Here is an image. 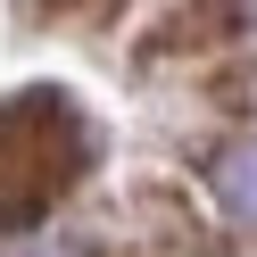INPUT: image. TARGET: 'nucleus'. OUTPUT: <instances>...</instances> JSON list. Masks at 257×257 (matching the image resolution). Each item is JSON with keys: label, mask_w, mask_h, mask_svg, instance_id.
Returning <instances> with one entry per match:
<instances>
[{"label": "nucleus", "mask_w": 257, "mask_h": 257, "mask_svg": "<svg viewBox=\"0 0 257 257\" xmlns=\"http://www.w3.org/2000/svg\"><path fill=\"white\" fill-rule=\"evenodd\" d=\"M75 166H83V124L67 100H17L0 116V207L9 216H34L42 199H58Z\"/></svg>", "instance_id": "obj_1"}, {"label": "nucleus", "mask_w": 257, "mask_h": 257, "mask_svg": "<svg viewBox=\"0 0 257 257\" xmlns=\"http://www.w3.org/2000/svg\"><path fill=\"white\" fill-rule=\"evenodd\" d=\"M216 199L232 207L240 224H257V141H232L216 158Z\"/></svg>", "instance_id": "obj_2"}, {"label": "nucleus", "mask_w": 257, "mask_h": 257, "mask_svg": "<svg viewBox=\"0 0 257 257\" xmlns=\"http://www.w3.org/2000/svg\"><path fill=\"white\" fill-rule=\"evenodd\" d=\"M240 9H249V25H257V0H240Z\"/></svg>", "instance_id": "obj_3"}]
</instances>
